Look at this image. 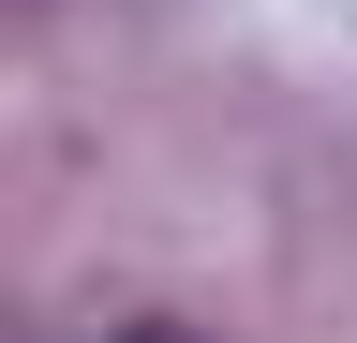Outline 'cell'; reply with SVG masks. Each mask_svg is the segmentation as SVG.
I'll return each mask as SVG.
<instances>
[{
	"label": "cell",
	"instance_id": "7a4b0ae2",
	"mask_svg": "<svg viewBox=\"0 0 357 343\" xmlns=\"http://www.w3.org/2000/svg\"><path fill=\"white\" fill-rule=\"evenodd\" d=\"M0 15H30V0H0Z\"/></svg>",
	"mask_w": 357,
	"mask_h": 343
},
{
	"label": "cell",
	"instance_id": "6da1fadb",
	"mask_svg": "<svg viewBox=\"0 0 357 343\" xmlns=\"http://www.w3.org/2000/svg\"><path fill=\"white\" fill-rule=\"evenodd\" d=\"M119 343H194V328H178V314H134V328H119Z\"/></svg>",
	"mask_w": 357,
	"mask_h": 343
}]
</instances>
